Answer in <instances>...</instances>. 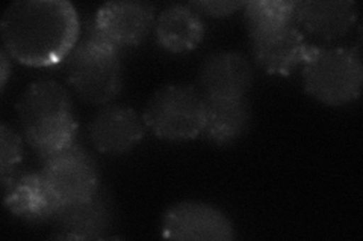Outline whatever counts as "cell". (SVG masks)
Returning a JSON list of instances; mask_svg holds the SVG:
<instances>
[{
    "label": "cell",
    "mask_w": 363,
    "mask_h": 241,
    "mask_svg": "<svg viewBox=\"0 0 363 241\" xmlns=\"http://www.w3.org/2000/svg\"><path fill=\"white\" fill-rule=\"evenodd\" d=\"M0 65H2V90H5L6 88V82H8V77L11 74V64H9V56L6 53V50L4 49L0 52Z\"/></svg>",
    "instance_id": "obj_19"
},
{
    "label": "cell",
    "mask_w": 363,
    "mask_h": 241,
    "mask_svg": "<svg viewBox=\"0 0 363 241\" xmlns=\"http://www.w3.org/2000/svg\"><path fill=\"white\" fill-rule=\"evenodd\" d=\"M301 65L306 90L323 105L345 106L360 97L363 66L356 50L309 45Z\"/></svg>",
    "instance_id": "obj_4"
},
{
    "label": "cell",
    "mask_w": 363,
    "mask_h": 241,
    "mask_svg": "<svg viewBox=\"0 0 363 241\" xmlns=\"http://www.w3.org/2000/svg\"><path fill=\"white\" fill-rule=\"evenodd\" d=\"M192 9L199 14H204L208 17H227L235 14L236 11L244 9L247 2H217V0H201V2H189L188 4Z\"/></svg>",
    "instance_id": "obj_18"
},
{
    "label": "cell",
    "mask_w": 363,
    "mask_h": 241,
    "mask_svg": "<svg viewBox=\"0 0 363 241\" xmlns=\"http://www.w3.org/2000/svg\"><path fill=\"white\" fill-rule=\"evenodd\" d=\"M155 21V9L150 4L109 2L97 11L91 33L120 50L141 44Z\"/></svg>",
    "instance_id": "obj_8"
},
{
    "label": "cell",
    "mask_w": 363,
    "mask_h": 241,
    "mask_svg": "<svg viewBox=\"0 0 363 241\" xmlns=\"http://www.w3.org/2000/svg\"><path fill=\"white\" fill-rule=\"evenodd\" d=\"M52 222L61 231V238L97 240L106 237L112 214L106 198L96 193L88 199L60 206Z\"/></svg>",
    "instance_id": "obj_13"
},
{
    "label": "cell",
    "mask_w": 363,
    "mask_h": 241,
    "mask_svg": "<svg viewBox=\"0 0 363 241\" xmlns=\"http://www.w3.org/2000/svg\"><path fill=\"white\" fill-rule=\"evenodd\" d=\"M23 158V141L21 137L9 129L6 124L0 127V175L2 182L14 177L16 167Z\"/></svg>",
    "instance_id": "obj_17"
},
{
    "label": "cell",
    "mask_w": 363,
    "mask_h": 241,
    "mask_svg": "<svg viewBox=\"0 0 363 241\" xmlns=\"http://www.w3.org/2000/svg\"><path fill=\"white\" fill-rule=\"evenodd\" d=\"M357 18L354 2H297L295 23L327 41L347 35Z\"/></svg>",
    "instance_id": "obj_14"
},
{
    "label": "cell",
    "mask_w": 363,
    "mask_h": 241,
    "mask_svg": "<svg viewBox=\"0 0 363 241\" xmlns=\"http://www.w3.org/2000/svg\"><path fill=\"white\" fill-rule=\"evenodd\" d=\"M252 124V109L245 98L206 100L203 136L218 146L232 145L247 134Z\"/></svg>",
    "instance_id": "obj_15"
},
{
    "label": "cell",
    "mask_w": 363,
    "mask_h": 241,
    "mask_svg": "<svg viewBox=\"0 0 363 241\" xmlns=\"http://www.w3.org/2000/svg\"><path fill=\"white\" fill-rule=\"evenodd\" d=\"M40 174L61 206L99 193L100 177L94 160L76 143L43 158Z\"/></svg>",
    "instance_id": "obj_7"
},
{
    "label": "cell",
    "mask_w": 363,
    "mask_h": 241,
    "mask_svg": "<svg viewBox=\"0 0 363 241\" xmlns=\"http://www.w3.org/2000/svg\"><path fill=\"white\" fill-rule=\"evenodd\" d=\"M67 77L84 101L97 106L109 105L123 86L120 50L89 32L67 56Z\"/></svg>",
    "instance_id": "obj_5"
},
{
    "label": "cell",
    "mask_w": 363,
    "mask_h": 241,
    "mask_svg": "<svg viewBox=\"0 0 363 241\" xmlns=\"http://www.w3.org/2000/svg\"><path fill=\"white\" fill-rule=\"evenodd\" d=\"M77 32L76 11L67 2H16L2 18L5 50L33 66L62 61L73 50Z\"/></svg>",
    "instance_id": "obj_1"
},
{
    "label": "cell",
    "mask_w": 363,
    "mask_h": 241,
    "mask_svg": "<svg viewBox=\"0 0 363 241\" xmlns=\"http://www.w3.org/2000/svg\"><path fill=\"white\" fill-rule=\"evenodd\" d=\"M5 189L4 204L11 214L26 222H52L60 204L44 184L41 174H25L2 182Z\"/></svg>",
    "instance_id": "obj_12"
},
{
    "label": "cell",
    "mask_w": 363,
    "mask_h": 241,
    "mask_svg": "<svg viewBox=\"0 0 363 241\" xmlns=\"http://www.w3.org/2000/svg\"><path fill=\"white\" fill-rule=\"evenodd\" d=\"M252 85L253 68L241 53H212L200 66L197 89L206 100L245 98Z\"/></svg>",
    "instance_id": "obj_11"
},
{
    "label": "cell",
    "mask_w": 363,
    "mask_h": 241,
    "mask_svg": "<svg viewBox=\"0 0 363 241\" xmlns=\"http://www.w3.org/2000/svg\"><path fill=\"white\" fill-rule=\"evenodd\" d=\"M297 2H247L244 20L255 62L268 74L288 76L304 61L309 45L295 23Z\"/></svg>",
    "instance_id": "obj_2"
},
{
    "label": "cell",
    "mask_w": 363,
    "mask_h": 241,
    "mask_svg": "<svg viewBox=\"0 0 363 241\" xmlns=\"http://www.w3.org/2000/svg\"><path fill=\"white\" fill-rule=\"evenodd\" d=\"M28 145L41 158L74 143L77 122L67 90L53 80L30 83L17 102Z\"/></svg>",
    "instance_id": "obj_3"
},
{
    "label": "cell",
    "mask_w": 363,
    "mask_h": 241,
    "mask_svg": "<svg viewBox=\"0 0 363 241\" xmlns=\"http://www.w3.org/2000/svg\"><path fill=\"white\" fill-rule=\"evenodd\" d=\"M144 122L159 139L186 142L201 136L206 119V98L189 85H165L152 95Z\"/></svg>",
    "instance_id": "obj_6"
},
{
    "label": "cell",
    "mask_w": 363,
    "mask_h": 241,
    "mask_svg": "<svg viewBox=\"0 0 363 241\" xmlns=\"http://www.w3.org/2000/svg\"><path fill=\"white\" fill-rule=\"evenodd\" d=\"M156 40L169 53L194 50L204 35L200 14L189 5H172L165 8L155 21Z\"/></svg>",
    "instance_id": "obj_16"
},
{
    "label": "cell",
    "mask_w": 363,
    "mask_h": 241,
    "mask_svg": "<svg viewBox=\"0 0 363 241\" xmlns=\"http://www.w3.org/2000/svg\"><path fill=\"white\" fill-rule=\"evenodd\" d=\"M145 122L132 107L105 105L89 122V139L97 151L108 155L126 154L145 134Z\"/></svg>",
    "instance_id": "obj_10"
},
{
    "label": "cell",
    "mask_w": 363,
    "mask_h": 241,
    "mask_svg": "<svg viewBox=\"0 0 363 241\" xmlns=\"http://www.w3.org/2000/svg\"><path fill=\"white\" fill-rule=\"evenodd\" d=\"M162 234L172 240L227 241L235 238V228L229 217L212 205L180 202L164 214Z\"/></svg>",
    "instance_id": "obj_9"
}]
</instances>
